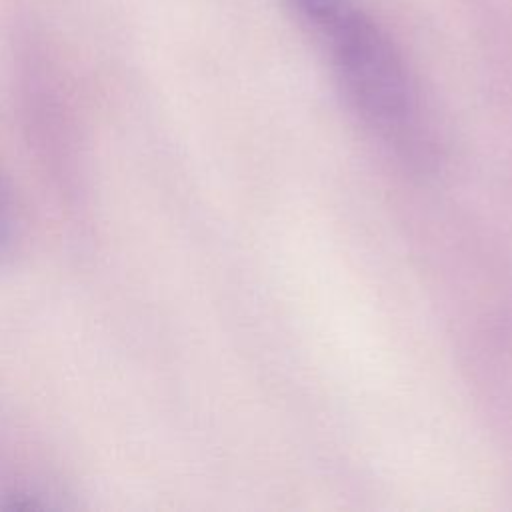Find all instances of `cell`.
Wrapping results in <instances>:
<instances>
[{
  "mask_svg": "<svg viewBox=\"0 0 512 512\" xmlns=\"http://www.w3.org/2000/svg\"><path fill=\"white\" fill-rule=\"evenodd\" d=\"M326 42L358 112L388 134H404L416 116V94L390 38L360 10Z\"/></svg>",
  "mask_w": 512,
  "mask_h": 512,
  "instance_id": "1",
  "label": "cell"
},
{
  "mask_svg": "<svg viewBox=\"0 0 512 512\" xmlns=\"http://www.w3.org/2000/svg\"><path fill=\"white\" fill-rule=\"evenodd\" d=\"M300 16L318 32L322 38H330L344 24H348L360 8L354 0H288Z\"/></svg>",
  "mask_w": 512,
  "mask_h": 512,
  "instance_id": "2",
  "label": "cell"
},
{
  "mask_svg": "<svg viewBox=\"0 0 512 512\" xmlns=\"http://www.w3.org/2000/svg\"><path fill=\"white\" fill-rule=\"evenodd\" d=\"M8 242V216H6V206H4V200L0 196V252L4 250Z\"/></svg>",
  "mask_w": 512,
  "mask_h": 512,
  "instance_id": "3",
  "label": "cell"
}]
</instances>
